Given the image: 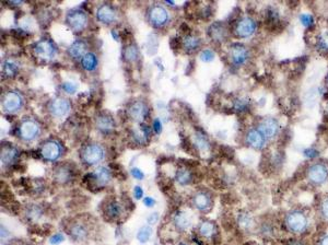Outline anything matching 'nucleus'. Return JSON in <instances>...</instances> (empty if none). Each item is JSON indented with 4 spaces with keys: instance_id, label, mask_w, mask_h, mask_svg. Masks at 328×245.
Segmentation results:
<instances>
[{
    "instance_id": "a878e982",
    "label": "nucleus",
    "mask_w": 328,
    "mask_h": 245,
    "mask_svg": "<svg viewBox=\"0 0 328 245\" xmlns=\"http://www.w3.org/2000/svg\"><path fill=\"white\" fill-rule=\"evenodd\" d=\"M123 212V208L120 203L117 202H111L105 207L104 213L108 219H117L120 218Z\"/></svg>"
},
{
    "instance_id": "72a5a7b5",
    "label": "nucleus",
    "mask_w": 328,
    "mask_h": 245,
    "mask_svg": "<svg viewBox=\"0 0 328 245\" xmlns=\"http://www.w3.org/2000/svg\"><path fill=\"white\" fill-rule=\"evenodd\" d=\"M195 143H196V147L199 149L200 151H208L210 148V142L208 140L207 136L203 133H196Z\"/></svg>"
},
{
    "instance_id": "aec40b11",
    "label": "nucleus",
    "mask_w": 328,
    "mask_h": 245,
    "mask_svg": "<svg viewBox=\"0 0 328 245\" xmlns=\"http://www.w3.org/2000/svg\"><path fill=\"white\" fill-rule=\"evenodd\" d=\"M208 34L214 42H224L228 36V31L221 22H215L210 26Z\"/></svg>"
},
{
    "instance_id": "f03ea898",
    "label": "nucleus",
    "mask_w": 328,
    "mask_h": 245,
    "mask_svg": "<svg viewBox=\"0 0 328 245\" xmlns=\"http://www.w3.org/2000/svg\"><path fill=\"white\" fill-rule=\"evenodd\" d=\"M305 177L307 182L313 186H323L328 182V162L317 160L312 162L306 168Z\"/></svg>"
},
{
    "instance_id": "09e8293b",
    "label": "nucleus",
    "mask_w": 328,
    "mask_h": 245,
    "mask_svg": "<svg viewBox=\"0 0 328 245\" xmlns=\"http://www.w3.org/2000/svg\"><path fill=\"white\" fill-rule=\"evenodd\" d=\"M170 46H171L172 49H174V51H176V49L179 46V41H178L177 37H172V39L170 40Z\"/></svg>"
},
{
    "instance_id": "58836bf2",
    "label": "nucleus",
    "mask_w": 328,
    "mask_h": 245,
    "mask_svg": "<svg viewBox=\"0 0 328 245\" xmlns=\"http://www.w3.org/2000/svg\"><path fill=\"white\" fill-rule=\"evenodd\" d=\"M215 58V54L211 49H205L200 54V59L203 62H211Z\"/></svg>"
},
{
    "instance_id": "e433bc0d",
    "label": "nucleus",
    "mask_w": 328,
    "mask_h": 245,
    "mask_svg": "<svg viewBox=\"0 0 328 245\" xmlns=\"http://www.w3.org/2000/svg\"><path fill=\"white\" fill-rule=\"evenodd\" d=\"M316 46L320 52H328V30L318 35Z\"/></svg>"
},
{
    "instance_id": "c756f323",
    "label": "nucleus",
    "mask_w": 328,
    "mask_h": 245,
    "mask_svg": "<svg viewBox=\"0 0 328 245\" xmlns=\"http://www.w3.org/2000/svg\"><path fill=\"white\" fill-rule=\"evenodd\" d=\"M134 139L139 143H145L149 137V129L145 124H140L137 128L134 129Z\"/></svg>"
},
{
    "instance_id": "20e7f679",
    "label": "nucleus",
    "mask_w": 328,
    "mask_h": 245,
    "mask_svg": "<svg viewBox=\"0 0 328 245\" xmlns=\"http://www.w3.org/2000/svg\"><path fill=\"white\" fill-rule=\"evenodd\" d=\"M256 128L261 131L267 140L276 138L280 133V124L272 116H266L258 122Z\"/></svg>"
},
{
    "instance_id": "cd10ccee",
    "label": "nucleus",
    "mask_w": 328,
    "mask_h": 245,
    "mask_svg": "<svg viewBox=\"0 0 328 245\" xmlns=\"http://www.w3.org/2000/svg\"><path fill=\"white\" fill-rule=\"evenodd\" d=\"M174 224L175 227L181 231L188 229V227L190 225V219L187 216V213H185L183 211H178L174 217Z\"/></svg>"
},
{
    "instance_id": "c85d7f7f",
    "label": "nucleus",
    "mask_w": 328,
    "mask_h": 245,
    "mask_svg": "<svg viewBox=\"0 0 328 245\" xmlns=\"http://www.w3.org/2000/svg\"><path fill=\"white\" fill-rule=\"evenodd\" d=\"M175 179L178 184L185 186V185H188L191 182V180H193V174H191V172L188 169L181 168L176 171Z\"/></svg>"
},
{
    "instance_id": "f3484780",
    "label": "nucleus",
    "mask_w": 328,
    "mask_h": 245,
    "mask_svg": "<svg viewBox=\"0 0 328 245\" xmlns=\"http://www.w3.org/2000/svg\"><path fill=\"white\" fill-rule=\"evenodd\" d=\"M96 17L98 21H101L105 24H112L116 21L117 15L114 8L111 7L110 5H103L96 11Z\"/></svg>"
},
{
    "instance_id": "473e14b6",
    "label": "nucleus",
    "mask_w": 328,
    "mask_h": 245,
    "mask_svg": "<svg viewBox=\"0 0 328 245\" xmlns=\"http://www.w3.org/2000/svg\"><path fill=\"white\" fill-rule=\"evenodd\" d=\"M124 57L129 62H134L138 59L139 51L136 44H131V45L126 46L125 51H124Z\"/></svg>"
},
{
    "instance_id": "b1692460",
    "label": "nucleus",
    "mask_w": 328,
    "mask_h": 245,
    "mask_svg": "<svg viewBox=\"0 0 328 245\" xmlns=\"http://www.w3.org/2000/svg\"><path fill=\"white\" fill-rule=\"evenodd\" d=\"M18 155H19V153H18V150L16 148L11 146L5 147L2 151V163L5 166L14 165L18 159Z\"/></svg>"
},
{
    "instance_id": "864d4df0",
    "label": "nucleus",
    "mask_w": 328,
    "mask_h": 245,
    "mask_svg": "<svg viewBox=\"0 0 328 245\" xmlns=\"http://www.w3.org/2000/svg\"><path fill=\"white\" fill-rule=\"evenodd\" d=\"M327 84H328V74H327Z\"/></svg>"
},
{
    "instance_id": "ddd939ff",
    "label": "nucleus",
    "mask_w": 328,
    "mask_h": 245,
    "mask_svg": "<svg viewBox=\"0 0 328 245\" xmlns=\"http://www.w3.org/2000/svg\"><path fill=\"white\" fill-rule=\"evenodd\" d=\"M40 133V127L36 122L31 121V119H27L21 123L19 127V134L20 137L23 140L31 141L34 140L36 137H38Z\"/></svg>"
},
{
    "instance_id": "a18cd8bd",
    "label": "nucleus",
    "mask_w": 328,
    "mask_h": 245,
    "mask_svg": "<svg viewBox=\"0 0 328 245\" xmlns=\"http://www.w3.org/2000/svg\"><path fill=\"white\" fill-rule=\"evenodd\" d=\"M131 173L136 180H144V178H145L144 173H142V171H140L138 168H133Z\"/></svg>"
},
{
    "instance_id": "9b49d317",
    "label": "nucleus",
    "mask_w": 328,
    "mask_h": 245,
    "mask_svg": "<svg viewBox=\"0 0 328 245\" xmlns=\"http://www.w3.org/2000/svg\"><path fill=\"white\" fill-rule=\"evenodd\" d=\"M22 106V98L18 92L16 91H9L5 94L3 99V109L6 113H14L18 112Z\"/></svg>"
},
{
    "instance_id": "3c124183",
    "label": "nucleus",
    "mask_w": 328,
    "mask_h": 245,
    "mask_svg": "<svg viewBox=\"0 0 328 245\" xmlns=\"http://www.w3.org/2000/svg\"><path fill=\"white\" fill-rule=\"evenodd\" d=\"M144 204H145V206H147V207H153L154 205H156V200H154V199L151 198V197H146V198L144 199Z\"/></svg>"
},
{
    "instance_id": "393cba45",
    "label": "nucleus",
    "mask_w": 328,
    "mask_h": 245,
    "mask_svg": "<svg viewBox=\"0 0 328 245\" xmlns=\"http://www.w3.org/2000/svg\"><path fill=\"white\" fill-rule=\"evenodd\" d=\"M200 39L199 37H196L194 35H185L184 40H183V46L185 48V51L191 53L197 51L198 48L200 47Z\"/></svg>"
},
{
    "instance_id": "0eeeda50",
    "label": "nucleus",
    "mask_w": 328,
    "mask_h": 245,
    "mask_svg": "<svg viewBox=\"0 0 328 245\" xmlns=\"http://www.w3.org/2000/svg\"><path fill=\"white\" fill-rule=\"evenodd\" d=\"M111 180V171L105 167L97 168L93 173L85 175L84 181L89 185L96 186L97 188H102L106 185Z\"/></svg>"
},
{
    "instance_id": "c9c22d12",
    "label": "nucleus",
    "mask_w": 328,
    "mask_h": 245,
    "mask_svg": "<svg viewBox=\"0 0 328 245\" xmlns=\"http://www.w3.org/2000/svg\"><path fill=\"white\" fill-rule=\"evenodd\" d=\"M318 215L324 222L328 223V195L320 199L318 205Z\"/></svg>"
},
{
    "instance_id": "c03bdc74",
    "label": "nucleus",
    "mask_w": 328,
    "mask_h": 245,
    "mask_svg": "<svg viewBox=\"0 0 328 245\" xmlns=\"http://www.w3.org/2000/svg\"><path fill=\"white\" fill-rule=\"evenodd\" d=\"M284 245H307V243L304 240H301V238L293 237L288 240Z\"/></svg>"
},
{
    "instance_id": "9d476101",
    "label": "nucleus",
    "mask_w": 328,
    "mask_h": 245,
    "mask_svg": "<svg viewBox=\"0 0 328 245\" xmlns=\"http://www.w3.org/2000/svg\"><path fill=\"white\" fill-rule=\"evenodd\" d=\"M245 142L247 146L254 150H263L268 140L266 139L265 136L259 131L256 127L251 128L247 130L245 135Z\"/></svg>"
},
{
    "instance_id": "412c9836",
    "label": "nucleus",
    "mask_w": 328,
    "mask_h": 245,
    "mask_svg": "<svg viewBox=\"0 0 328 245\" xmlns=\"http://www.w3.org/2000/svg\"><path fill=\"white\" fill-rule=\"evenodd\" d=\"M198 232H199V235L203 238H207V240H213V238L218 234V229H216V225L214 222L209 221H202L199 224V228H198Z\"/></svg>"
},
{
    "instance_id": "5701e85b",
    "label": "nucleus",
    "mask_w": 328,
    "mask_h": 245,
    "mask_svg": "<svg viewBox=\"0 0 328 245\" xmlns=\"http://www.w3.org/2000/svg\"><path fill=\"white\" fill-rule=\"evenodd\" d=\"M54 177L59 183H67L72 178V171L69 167L59 166L55 168Z\"/></svg>"
},
{
    "instance_id": "6e6552de",
    "label": "nucleus",
    "mask_w": 328,
    "mask_h": 245,
    "mask_svg": "<svg viewBox=\"0 0 328 245\" xmlns=\"http://www.w3.org/2000/svg\"><path fill=\"white\" fill-rule=\"evenodd\" d=\"M66 22L69 28L73 31H81L83 30L86 24H88V17H86L85 12L82 10H71L68 12L66 17Z\"/></svg>"
},
{
    "instance_id": "f8f14e48",
    "label": "nucleus",
    "mask_w": 328,
    "mask_h": 245,
    "mask_svg": "<svg viewBox=\"0 0 328 245\" xmlns=\"http://www.w3.org/2000/svg\"><path fill=\"white\" fill-rule=\"evenodd\" d=\"M63 149L57 141L47 140L41 147V155L47 161H56L60 158Z\"/></svg>"
},
{
    "instance_id": "f704fd0d",
    "label": "nucleus",
    "mask_w": 328,
    "mask_h": 245,
    "mask_svg": "<svg viewBox=\"0 0 328 245\" xmlns=\"http://www.w3.org/2000/svg\"><path fill=\"white\" fill-rule=\"evenodd\" d=\"M238 222L239 225L244 230H250L253 228L254 225V219L253 217L247 212H242L240 213V216L238 218Z\"/></svg>"
},
{
    "instance_id": "bb28decb",
    "label": "nucleus",
    "mask_w": 328,
    "mask_h": 245,
    "mask_svg": "<svg viewBox=\"0 0 328 245\" xmlns=\"http://www.w3.org/2000/svg\"><path fill=\"white\" fill-rule=\"evenodd\" d=\"M69 233L73 240L81 241L86 237V235H88V229H86L85 225L81 223H76L70 228Z\"/></svg>"
},
{
    "instance_id": "79ce46f5",
    "label": "nucleus",
    "mask_w": 328,
    "mask_h": 245,
    "mask_svg": "<svg viewBox=\"0 0 328 245\" xmlns=\"http://www.w3.org/2000/svg\"><path fill=\"white\" fill-rule=\"evenodd\" d=\"M64 240H65L64 235L60 233H57V234H54L51 238H49V242H51V244H53V245H56V244L63 243Z\"/></svg>"
},
{
    "instance_id": "f257e3e1",
    "label": "nucleus",
    "mask_w": 328,
    "mask_h": 245,
    "mask_svg": "<svg viewBox=\"0 0 328 245\" xmlns=\"http://www.w3.org/2000/svg\"><path fill=\"white\" fill-rule=\"evenodd\" d=\"M283 225L291 234L303 235L311 229V218L304 209L293 208L284 213Z\"/></svg>"
},
{
    "instance_id": "37998d69",
    "label": "nucleus",
    "mask_w": 328,
    "mask_h": 245,
    "mask_svg": "<svg viewBox=\"0 0 328 245\" xmlns=\"http://www.w3.org/2000/svg\"><path fill=\"white\" fill-rule=\"evenodd\" d=\"M247 106H249V101H247V100H245V99L238 100V101L235 102V108H237L240 111L245 110Z\"/></svg>"
},
{
    "instance_id": "a211bd4d",
    "label": "nucleus",
    "mask_w": 328,
    "mask_h": 245,
    "mask_svg": "<svg viewBox=\"0 0 328 245\" xmlns=\"http://www.w3.org/2000/svg\"><path fill=\"white\" fill-rule=\"evenodd\" d=\"M95 125L97 129L102 131L103 134H110L111 131H113L114 126H115V122L113 117L108 115V114H100L97 115Z\"/></svg>"
},
{
    "instance_id": "2f4dec72",
    "label": "nucleus",
    "mask_w": 328,
    "mask_h": 245,
    "mask_svg": "<svg viewBox=\"0 0 328 245\" xmlns=\"http://www.w3.org/2000/svg\"><path fill=\"white\" fill-rule=\"evenodd\" d=\"M82 67L88 71L94 70L97 66V58L93 53H86L81 59Z\"/></svg>"
},
{
    "instance_id": "4be33fe9",
    "label": "nucleus",
    "mask_w": 328,
    "mask_h": 245,
    "mask_svg": "<svg viewBox=\"0 0 328 245\" xmlns=\"http://www.w3.org/2000/svg\"><path fill=\"white\" fill-rule=\"evenodd\" d=\"M85 49H86L85 43L81 40H78V41L73 42L69 46V48H68V55H69L70 57L73 59L83 57V56L85 55L84 54Z\"/></svg>"
},
{
    "instance_id": "7ed1b4c3",
    "label": "nucleus",
    "mask_w": 328,
    "mask_h": 245,
    "mask_svg": "<svg viewBox=\"0 0 328 245\" xmlns=\"http://www.w3.org/2000/svg\"><path fill=\"white\" fill-rule=\"evenodd\" d=\"M229 58L235 67H243L251 58V52L244 44L234 43L229 48Z\"/></svg>"
},
{
    "instance_id": "1a4fd4ad",
    "label": "nucleus",
    "mask_w": 328,
    "mask_h": 245,
    "mask_svg": "<svg viewBox=\"0 0 328 245\" xmlns=\"http://www.w3.org/2000/svg\"><path fill=\"white\" fill-rule=\"evenodd\" d=\"M149 21L153 27H164L169 21V12L160 5H154L149 10Z\"/></svg>"
},
{
    "instance_id": "6ab92c4d",
    "label": "nucleus",
    "mask_w": 328,
    "mask_h": 245,
    "mask_svg": "<svg viewBox=\"0 0 328 245\" xmlns=\"http://www.w3.org/2000/svg\"><path fill=\"white\" fill-rule=\"evenodd\" d=\"M129 115L135 121L142 122L148 115V106L145 102L136 101L131 108H129Z\"/></svg>"
},
{
    "instance_id": "603ef678",
    "label": "nucleus",
    "mask_w": 328,
    "mask_h": 245,
    "mask_svg": "<svg viewBox=\"0 0 328 245\" xmlns=\"http://www.w3.org/2000/svg\"><path fill=\"white\" fill-rule=\"evenodd\" d=\"M158 219H159V215L156 212V213H152V215H150V217L148 218V222H149L150 224H154L157 221H158Z\"/></svg>"
},
{
    "instance_id": "8fccbe9b",
    "label": "nucleus",
    "mask_w": 328,
    "mask_h": 245,
    "mask_svg": "<svg viewBox=\"0 0 328 245\" xmlns=\"http://www.w3.org/2000/svg\"><path fill=\"white\" fill-rule=\"evenodd\" d=\"M153 129H154V131H156L157 134H160L161 130H162V125H161L159 119H154V122H153Z\"/></svg>"
},
{
    "instance_id": "4c0bfd02",
    "label": "nucleus",
    "mask_w": 328,
    "mask_h": 245,
    "mask_svg": "<svg viewBox=\"0 0 328 245\" xmlns=\"http://www.w3.org/2000/svg\"><path fill=\"white\" fill-rule=\"evenodd\" d=\"M151 234H152V229L150 227H148V225H146V227H142L138 231L137 238L140 243H146L149 241Z\"/></svg>"
},
{
    "instance_id": "4468645a",
    "label": "nucleus",
    "mask_w": 328,
    "mask_h": 245,
    "mask_svg": "<svg viewBox=\"0 0 328 245\" xmlns=\"http://www.w3.org/2000/svg\"><path fill=\"white\" fill-rule=\"evenodd\" d=\"M35 54L42 58L51 59L56 54V47L54 43L47 39H43L35 44L34 46Z\"/></svg>"
},
{
    "instance_id": "dca6fc26",
    "label": "nucleus",
    "mask_w": 328,
    "mask_h": 245,
    "mask_svg": "<svg viewBox=\"0 0 328 245\" xmlns=\"http://www.w3.org/2000/svg\"><path fill=\"white\" fill-rule=\"evenodd\" d=\"M193 203L198 210L206 212L211 209L212 197L211 195L207 192H198L194 195Z\"/></svg>"
},
{
    "instance_id": "7c9ffc66",
    "label": "nucleus",
    "mask_w": 328,
    "mask_h": 245,
    "mask_svg": "<svg viewBox=\"0 0 328 245\" xmlns=\"http://www.w3.org/2000/svg\"><path fill=\"white\" fill-rule=\"evenodd\" d=\"M18 71H19V65H18L17 61L12 60V59H7L4 61L3 72L6 74V76L9 78H12L16 76Z\"/></svg>"
},
{
    "instance_id": "5fc2aeb1",
    "label": "nucleus",
    "mask_w": 328,
    "mask_h": 245,
    "mask_svg": "<svg viewBox=\"0 0 328 245\" xmlns=\"http://www.w3.org/2000/svg\"><path fill=\"white\" fill-rule=\"evenodd\" d=\"M178 245H186V244H178Z\"/></svg>"
},
{
    "instance_id": "de8ad7c7",
    "label": "nucleus",
    "mask_w": 328,
    "mask_h": 245,
    "mask_svg": "<svg viewBox=\"0 0 328 245\" xmlns=\"http://www.w3.org/2000/svg\"><path fill=\"white\" fill-rule=\"evenodd\" d=\"M316 245H328V233L319 236L316 242Z\"/></svg>"
},
{
    "instance_id": "ea45409f",
    "label": "nucleus",
    "mask_w": 328,
    "mask_h": 245,
    "mask_svg": "<svg viewBox=\"0 0 328 245\" xmlns=\"http://www.w3.org/2000/svg\"><path fill=\"white\" fill-rule=\"evenodd\" d=\"M300 22L302 23V26H304L305 28H309L311 26H313L314 19L311 15L303 14L300 16Z\"/></svg>"
},
{
    "instance_id": "2eb2a0df",
    "label": "nucleus",
    "mask_w": 328,
    "mask_h": 245,
    "mask_svg": "<svg viewBox=\"0 0 328 245\" xmlns=\"http://www.w3.org/2000/svg\"><path fill=\"white\" fill-rule=\"evenodd\" d=\"M49 111L55 117H63L70 111V102L67 99L57 98L52 101L49 105Z\"/></svg>"
},
{
    "instance_id": "a19ab883",
    "label": "nucleus",
    "mask_w": 328,
    "mask_h": 245,
    "mask_svg": "<svg viewBox=\"0 0 328 245\" xmlns=\"http://www.w3.org/2000/svg\"><path fill=\"white\" fill-rule=\"evenodd\" d=\"M61 88H63V90L65 92L69 94H73L77 92V86L73 83H71V81H66V83H64L63 86H61Z\"/></svg>"
},
{
    "instance_id": "423d86ee",
    "label": "nucleus",
    "mask_w": 328,
    "mask_h": 245,
    "mask_svg": "<svg viewBox=\"0 0 328 245\" xmlns=\"http://www.w3.org/2000/svg\"><path fill=\"white\" fill-rule=\"evenodd\" d=\"M81 158L84 163L88 166H94L96 163L103 160L104 158V150L97 143H90L82 149Z\"/></svg>"
},
{
    "instance_id": "49530a36",
    "label": "nucleus",
    "mask_w": 328,
    "mask_h": 245,
    "mask_svg": "<svg viewBox=\"0 0 328 245\" xmlns=\"http://www.w3.org/2000/svg\"><path fill=\"white\" fill-rule=\"evenodd\" d=\"M134 196L136 199H141L142 196H144V191L140 186H136L134 188Z\"/></svg>"
},
{
    "instance_id": "39448f33",
    "label": "nucleus",
    "mask_w": 328,
    "mask_h": 245,
    "mask_svg": "<svg viewBox=\"0 0 328 245\" xmlns=\"http://www.w3.org/2000/svg\"><path fill=\"white\" fill-rule=\"evenodd\" d=\"M258 28L257 21L252 17H243L237 22L235 26V34L241 39H247L256 33Z\"/></svg>"
}]
</instances>
